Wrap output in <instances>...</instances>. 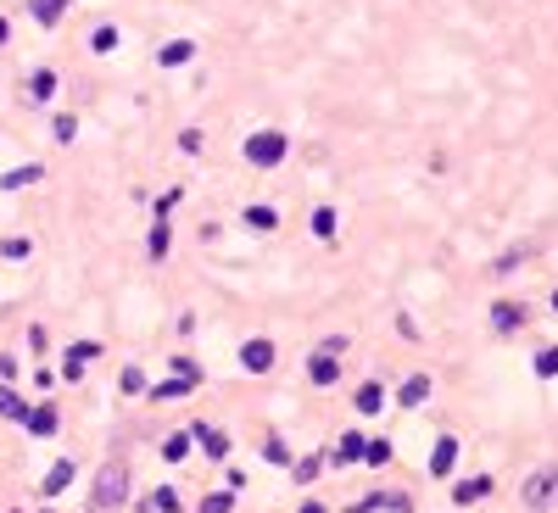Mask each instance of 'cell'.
<instances>
[{
    "mask_svg": "<svg viewBox=\"0 0 558 513\" xmlns=\"http://www.w3.org/2000/svg\"><path fill=\"white\" fill-rule=\"evenodd\" d=\"M307 380H313V385H336V380H341V368H336V346H324V352L307 357Z\"/></svg>",
    "mask_w": 558,
    "mask_h": 513,
    "instance_id": "5b68a950",
    "label": "cell"
},
{
    "mask_svg": "<svg viewBox=\"0 0 558 513\" xmlns=\"http://www.w3.org/2000/svg\"><path fill=\"white\" fill-rule=\"evenodd\" d=\"M123 391H129V397L146 391V374H140V368H129V374H123Z\"/></svg>",
    "mask_w": 558,
    "mask_h": 513,
    "instance_id": "4dcf8cb0",
    "label": "cell"
},
{
    "mask_svg": "<svg viewBox=\"0 0 558 513\" xmlns=\"http://www.w3.org/2000/svg\"><path fill=\"white\" fill-rule=\"evenodd\" d=\"M380 508H391V513H413V502L397 497V491H380Z\"/></svg>",
    "mask_w": 558,
    "mask_h": 513,
    "instance_id": "484cf974",
    "label": "cell"
},
{
    "mask_svg": "<svg viewBox=\"0 0 558 513\" xmlns=\"http://www.w3.org/2000/svg\"><path fill=\"white\" fill-rule=\"evenodd\" d=\"M73 134H78V123H73V117H56V140H61V146H68Z\"/></svg>",
    "mask_w": 558,
    "mask_h": 513,
    "instance_id": "1f68e13d",
    "label": "cell"
},
{
    "mask_svg": "<svg viewBox=\"0 0 558 513\" xmlns=\"http://www.w3.org/2000/svg\"><path fill=\"white\" fill-rule=\"evenodd\" d=\"M23 424L34 429V436H56V424H61V419H56V407H28V419H23Z\"/></svg>",
    "mask_w": 558,
    "mask_h": 513,
    "instance_id": "ba28073f",
    "label": "cell"
},
{
    "mask_svg": "<svg viewBox=\"0 0 558 513\" xmlns=\"http://www.w3.org/2000/svg\"><path fill=\"white\" fill-rule=\"evenodd\" d=\"M302 513H324V508H319V502H302Z\"/></svg>",
    "mask_w": 558,
    "mask_h": 513,
    "instance_id": "e575fe53",
    "label": "cell"
},
{
    "mask_svg": "<svg viewBox=\"0 0 558 513\" xmlns=\"http://www.w3.org/2000/svg\"><path fill=\"white\" fill-rule=\"evenodd\" d=\"M363 458H368V441L363 436H346L341 441V463H363Z\"/></svg>",
    "mask_w": 558,
    "mask_h": 513,
    "instance_id": "d6986e66",
    "label": "cell"
},
{
    "mask_svg": "<svg viewBox=\"0 0 558 513\" xmlns=\"http://www.w3.org/2000/svg\"><path fill=\"white\" fill-rule=\"evenodd\" d=\"M553 502H558V469H542L525 480V508H553Z\"/></svg>",
    "mask_w": 558,
    "mask_h": 513,
    "instance_id": "3957f363",
    "label": "cell"
},
{
    "mask_svg": "<svg viewBox=\"0 0 558 513\" xmlns=\"http://www.w3.org/2000/svg\"><path fill=\"white\" fill-rule=\"evenodd\" d=\"M285 151H291V140H285L279 129H257L252 140H246V162H252V168H279Z\"/></svg>",
    "mask_w": 558,
    "mask_h": 513,
    "instance_id": "7a4b0ae2",
    "label": "cell"
},
{
    "mask_svg": "<svg viewBox=\"0 0 558 513\" xmlns=\"http://www.w3.org/2000/svg\"><path fill=\"white\" fill-rule=\"evenodd\" d=\"M553 307H558V296H553Z\"/></svg>",
    "mask_w": 558,
    "mask_h": 513,
    "instance_id": "d590c367",
    "label": "cell"
},
{
    "mask_svg": "<svg viewBox=\"0 0 558 513\" xmlns=\"http://www.w3.org/2000/svg\"><path fill=\"white\" fill-rule=\"evenodd\" d=\"M196 56V45H190V39H168V45H162V68H184V61H190Z\"/></svg>",
    "mask_w": 558,
    "mask_h": 513,
    "instance_id": "52a82bcc",
    "label": "cell"
},
{
    "mask_svg": "<svg viewBox=\"0 0 558 513\" xmlns=\"http://www.w3.org/2000/svg\"><path fill=\"white\" fill-rule=\"evenodd\" d=\"M313 475H319V458H302V463H296V480L307 485V480H313Z\"/></svg>",
    "mask_w": 558,
    "mask_h": 513,
    "instance_id": "d6a6232c",
    "label": "cell"
},
{
    "mask_svg": "<svg viewBox=\"0 0 558 513\" xmlns=\"http://www.w3.org/2000/svg\"><path fill=\"white\" fill-rule=\"evenodd\" d=\"M486 491H491V480H486V475H474V480L458 485V497H452V502H474V497H486Z\"/></svg>",
    "mask_w": 558,
    "mask_h": 513,
    "instance_id": "ffe728a7",
    "label": "cell"
},
{
    "mask_svg": "<svg viewBox=\"0 0 558 513\" xmlns=\"http://www.w3.org/2000/svg\"><path fill=\"white\" fill-rule=\"evenodd\" d=\"M363 463H391V441H368V458Z\"/></svg>",
    "mask_w": 558,
    "mask_h": 513,
    "instance_id": "f1b7e54d",
    "label": "cell"
},
{
    "mask_svg": "<svg viewBox=\"0 0 558 513\" xmlns=\"http://www.w3.org/2000/svg\"><path fill=\"white\" fill-rule=\"evenodd\" d=\"M61 6H68V0H34V17H39V23H56V17H61Z\"/></svg>",
    "mask_w": 558,
    "mask_h": 513,
    "instance_id": "603a6c76",
    "label": "cell"
},
{
    "mask_svg": "<svg viewBox=\"0 0 558 513\" xmlns=\"http://www.w3.org/2000/svg\"><path fill=\"white\" fill-rule=\"evenodd\" d=\"M196 441L206 446V458H230V441L218 436V429H206V424H196Z\"/></svg>",
    "mask_w": 558,
    "mask_h": 513,
    "instance_id": "4fadbf2b",
    "label": "cell"
},
{
    "mask_svg": "<svg viewBox=\"0 0 558 513\" xmlns=\"http://www.w3.org/2000/svg\"><path fill=\"white\" fill-rule=\"evenodd\" d=\"M246 223H252V229H279V212L274 207H246Z\"/></svg>",
    "mask_w": 558,
    "mask_h": 513,
    "instance_id": "ac0fdd59",
    "label": "cell"
},
{
    "mask_svg": "<svg viewBox=\"0 0 558 513\" xmlns=\"http://www.w3.org/2000/svg\"><path fill=\"white\" fill-rule=\"evenodd\" d=\"M123 497H129V463H107L95 475V485H90V502L107 513V508H117Z\"/></svg>",
    "mask_w": 558,
    "mask_h": 513,
    "instance_id": "6da1fadb",
    "label": "cell"
},
{
    "mask_svg": "<svg viewBox=\"0 0 558 513\" xmlns=\"http://www.w3.org/2000/svg\"><path fill=\"white\" fill-rule=\"evenodd\" d=\"M151 502H157V513H179V497H174V491H157Z\"/></svg>",
    "mask_w": 558,
    "mask_h": 513,
    "instance_id": "f546056e",
    "label": "cell"
},
{
    "mask_svg": "<svg viewBox=\"0 0 558 513\" xmlns=\"http://www.w3.org/2000/svg\"><path fill=\"white\" fill-rule=\"evenodd\" d=\"M358 407H363V413H380V407H385V391H380L375 380H368V385H358Z\"/></svg>",
    "mask_w": 558,
    "mask_h": 513,
    "instance_id": "2e32d148",
    "label": "cell"
},
{
    "mask_svg": "<svg viewBox=\"0 0 558 513\" xmlns=\"http://www.w3.org/2000/svg\"><path fill=\"white\" fill-rule=\"evenodd\" d=\"M90 45H95V51H112V45H117V28H95Z\"/></svg>",
    "mask_w": 558,
    "mask_h": 513,
    "instance_id": "83f0119b",
    "label": "cell"
},
{
    "mask_svg": "<svg viewBox=\"0 0 558 513\" xmlns=\"http://www.w3.org/2000/svg\"><path fill=\"white\" fill-rule=\"evenodd\" d=\"M151 257H168V223H157V229H151Z\"/></svg>",
    "mask_w": 558,
    "mask_h": 513,
    "instance_id": "4316f807",
    "label": "cell"
},
{
    "mask_svg": "<svg viewBox=\"0 0 558 513\" xmlns=\"http://www.w3.org/2000/svg\"><path fill=\"white\" fill-rule=\"evenodd\" d=\"M240 368L246 374H268V368H274V341H246L240 346Z\"/></svg>",
    "mask_w": 558,
    "mask_h": 513,
    "instance_id": "277c9868",
    "label": "cell"
},
{
    "mask_svg": "<svg viewBox=\"0 0 558 513\" xmlns=\"http://www.w3.org/2000/svg\"><path fill=\"white\" fill-rule=\"evenodd\" d=\"M6 39H12V23H6V17H0V45H6Z\"/></svg>",
    "mask_w": 558,
    "mask_h": 513,
    "instance_id": "836d02e7",
    "label": "cell"
},
{
    "mask_svg": "<svg viewBox=\"0 0 558 513\" xmlns=\"http://www.w3.org/2000/svg\"><path fill=\"white\" fill-rule=\"evenodd\" d=\"M397 397H402V407H419V402L430 397V380H425V374H413V380H402V391H397Z\"/></svg>",
    "mask_w": 558,
    "mask_h": 513,
    "instance_id": "7c38bea8",
    "label": "cell"
},
{
    "mask_svg": "<svg viewBox=\"0 0 558 513\" xmlns=\"http://www.w3.org/2000/svg\"><path fill=\"white\" fill-rule=\"evenodd\" d=\"M235 508V491H213V497L201 502V513H230Z\"/></svg>",
    "mask_w": 558,
    "mask_h": 513,
    "instance_id": "cb8c5ba5",
    "label": "cell"
},
{
    "mask_svg": "<svg viewBox=\"0 0 558 513\" xmlns=\"http://www.w3.org/2000/svg\"><path fill=\"white\" fill-rule=\"evenodd\" d=\"M184 453H190V436H168V446H162V458H168V463H179Z\"/></svg>",
    "mask_w": 558,
    "mask_h": 513,
    "instance_id": "d4e9b609",
    "label": "cell"
},
{
    "mask_svg": "<svg viewBox=\"0 0 558 513\" xmlns=\"http://www.w3.org/2000/svg\"><path fill=\"white\" fill-rule=\"evenodd\" d=\"M452 458H458V441L441 436L436 441V458H430V475H452Z\"/></svg>",
    "mask_w": 558,
    "mask_h": 513,
    "instance_id": "9c48e42d",
    "label": "cell"
},
{
    "mask_svg": "<svg viewBox=\"0 0 558 513\" xmlns=\"http://www.w3.org/2000/svg\"><path fill=\"white\" fill-rule=\"evenodd\" d=\"M39 179H45V168H34V162H28V168H12L6 179H0V190H23V184H39Z\"/></svg>",
    "mask_w": 558,
    "mask_h": 513,
    "instance_id": "8fae6325",
    "label": "cell"
},
{
    "mask_svg": "<svg viewBox=\"0 0 558 513\" xmlns=\"http://www.w3.org/2000/svg\"><path fill=\"white\" fill-rule=\"evenodd\" d=\"M313 235H319V240H336V212H329V207L313 212Z\"/></svg>",
    "mask_w": 558,
    "mask_h": 513,
    "instance_id": "7402d4cb",
    "label": "cell"
},
{
    "mask_svg": "<svg viewBox=\"0 0 558 513\" xmlns=\"http://www.w3.org/2000/svg\"><path fill=\"white\" fill-rule=\"evenodd\" d=\"M28 95H34V100H51V95H56V73H51V68H39V73L28 78Z\"/></svg>",
    "mask_w": 558,
    "mask_h": 513,
    "instance_id": "9a60e30c",
    "label": "cell"
},
{
    "mask_svg": "<svg viewBox=\"0 0 558 513\" xmlns=\"http://www.w3.org/2000/svg\"><path fill=\"white\" fill-rule=\"evenodd\" d=\"M536 374H542V380L558 374V346H542V352H536Z\"/></svg>",
    "mask_w": 558,
    "mask_h": 513,
    "instance_id": "44dd1931",
    "label": "cell"
},
{
    "mask_svg": "<svg viewBox=\"0 0 558 513\" xmlns=\"http://www.w3.org/2000/svg\"><path fill=\"white\" fill-rule=\"evenodd\" d=\"M0 419H28V407H23V397H17L12 385H0Z\"/></svg>",
    "mask_w": 558,
    "mask_h": 513,
    "instance_id": "5bb4252c",
    "label": "cell"
},
{
    "mask_svg": "<svg viewBox=\"0 0 558 513\" xmlns=\"http://www.w3.org/2000/svg\"><path fill=\"white\" fill-rule=\"evenodd\" d=\"M520 318H525V313H520L514 301H497V307H491V324H497L503 335H514V330H520Z\"/></svg>",
    "mask_w": 558,
    "mask_h": 513,
    "instance_id": "30bf717a",
    "label": "cell"
},
{
    "mask_svg": "<svg viewBox=\"0 0 558 513\" xmlns=\"http://www.w3.org/2000/svg\"><path fill=\"white\" fill-rule=\"evenodd\" d=\"M68 480H73V463H56L51 475H45V497H61V491H68Z\"/></svg>",
    "mask_w": 558,
    "mask_h": 513,
    "instance_id": "e0dca14e",
    "label": "cell"
},
{
    "mask_svg": "<svg viewBox=\"0 0 558 513\" xmlns=\"http://www.w3.org/2000/svg\"><path fill=\"white\" fill-rule=\"evenodd\" d=\"M90 357H101V346H95V341H78L73 352H68V363H61V374H68V380H78V374H85V363H90Z\"/></svg>",
    "mask_w": 558,
    "mask_h": 513,
    "instance_id": "8992f818",
    "label": "cell"
}]
</instances>
